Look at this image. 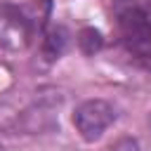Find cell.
I'll return each mask as SVG.
<instances>
[{"mask_svg": "<svg viewBox=\"0 0 151 151\" xmlns=\"http://www.w3.org/2000/svg\"><path fill=\"white\" fill-rule=\"evenodd\" d=\"M111 19L125 54L151 76V0H113Z\"/></svg>", "mask_w": 151, "mask_h": 151, "instance_id": "1", "label": "cell"}, {"mask_svg": "<svg viewBox=\"0 0 151 151\" xmlns=\"http://www.w3.org/2000/svg\"><path fill=\"white\" fill-rule=\"evenodd\" d=\"M42 2L45 0L31 5H0V45L9 50L26 47L45 24L47 9L40 12Z\"/></svg>", "mask_w": 151, "mask_h": 151, "instance_id": "2", "label": "cell"}, {"mask_svg": "<svg viewBox=\"0 0 151 151\" xmlns=\"http://www.w3.org/2000/svg\"><path fill=\"white\" fill-rule=\"evenodd\" d=\"M116 120V109L106 99H87L76 106L73 125L85 142H97Z\"/></svg>", "mask_w": 151, "mask_h": 151, "instance_id": "3", "label": "cell"}, {"mask_svg": "<svg viewBox=\"0 0 151 151\" xmlns=\"http://www.w3.org/2000/svg\"><path fill=\"white\" fill-rule=\"evenodd\" d=\"M104 151H139V144H137L134 139H130V137H120V139H116L111 146H106Z\"/></svg>", "mask_w": 151, "mask_h": 151, "instance_id": "4", "label": "cell"}, {"mask_svg": "<svg viewBox=\"0 0 151 151\" xmlns=\"http://www.w3.org/2000/svg\"><path fill=\"white\" fill-rule=\"evenodd\" d=\"M149 127H151V118H149Z\"/></svg>", "mask_w": 151, "mask_h": 151, "instance_id": "5", "label": "cell"}, {"mask_svg": "<svg viewBox=\"0 0 151 151\" xmlns=\"http://www.w3.org/2000/svg\"><path fill=\"white\" fill-rule=\"evenodd\" d=\"M0 151H5V149H2V146H0Z\"/></svg>", "mask_w": 151, "mask_h": 151, "instance_id": "6", "label": "cell"}]
</instances>
